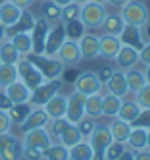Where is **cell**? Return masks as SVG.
<instances>
[{
    "mask_svg": "<svg viewBox=\"0 0 150 160\" xmlns=\"http://www.w3.org/2000/svg\"><path fill=\"white\" fill-rule=\"evenodd\" d=\"M123 27H125V21L121 19L119 12H108V16L104 18L102 25H100L104 35H114V37H119Z\"/></svg>",
    "mask_w": 150,
    "mask_h": 160,
    "instance_id": "obj_23",
    "label": "cell"
},
{
    "mask_svg": "<svg viewBox=\"0 0 150 160\" xmlns=\"http://www.w3.org/2000/svg\"><path fill=\"white\" fill-rule=\"evenodd\" d=\"M141 35H143L144 42H150V19L146 21L144 25H141Z\"/></svg>",
    "mask_w": 150,
    "mask_h": 160,
    "instance_id": "obj_52",
    "label": "cell"
},
{
    "mask_svg": "<svg viewBox=\"0 0 150 160\" xmlns=\"http://www.w3.org/2000/svg\"><path fill=\"white\" fill-rule=\"evenodd\" d=\"M121 102H123V98L115 97V95H110V93L104 91L102 93V116L115 118L118 112H119V108H121Z\"/></svg>",
    "mask_w": 150,
    "mask_h": 160,
    "instance_id": "obj_26",
    "label": "cell"
},
{
    "mask_svg": "<svg viewBox=\"0 0 150 160\" xmlns=\"http://www.w3.org/2000/svg\"><path fill=\"white\" fill-rule=\"evenodd\" d=\"M92 2H98V4H106V0H92Z\"/></svg>",
    "mask_w": 150,
    "mask_h": 160,
    "instance_id": "obj_60",
    "label": "cell"
},
{
    "mask_svg": "<svg viewBox=\"0 0 150 160\" xmlns=\"http://www.w3.org/2000/svg\"><path fill=\"white\" fill-rule=\"evenodd\" d=\"M44 112L48 114L50 120H56V118H65V108H67V97L62 95V93H56L46 104L42 106Z\"/></svg>",
    "mask_w": 150,
    "mask_h": 160,
    "instance_id": "obj_19",
    "label": "cell"
},
{
    "mask_svg": "<svg viewBox=\"0 0 150 160\" xmlns=\"http://www.w3.org/2000/svg\"><path fill=\"white\" fill-rule=\"evenodd\" d=\"M85 95L73 89V93L67 97V108H65V120L69 123H77L85 116Z\"/></svg>",
    "mask_w": 150,
    "mask_h": 160,
    "instance_id": "obj_12",
    "label": "cell"
},
{
    "mask_svg": "<svg viewBox=\"0 0 150 160\" xmlns=\"http://www.w3.org/2000/svg\"><path fill=\"white\" fill-rule=\"evenodd\" d=\"M8 41L14 44V48L19 52V56H27L33 50V42H31V35H29V33H17V35L8 37Z\"/></svg>",
    "mask_w": 150,
    "mask_h": 160,
    "instance_id": "obj_33",
    "label": "cell"
},
{
    "mask_svg": "<svg viewBox=\"0 0 150 160\" xmlns=\"http://www.w3.org/2000/svg\"><path fill=\"white\" fill-rule=\"evenodd\" d=\"M114 62H115V68H118V70L127 72V70L137 68L138 64H141V56H138V50L137 48L127 47V44H121V48H119L118 54H115Z\"/></svg>",
    "mask_w": 150,
    "mask_h": 160,
    "instance_id": "obj_14",
    "label": "cell"
},
{
    "mask_svg": "<svg viewBox=\"0 0 150 160\" xmlns=\"http://www.w3.org/2000/svg\"><path fill=\"white\" fill-rule=\"evenodd\" d=\"M108 128H110V133H112V139L125 145V141H127V137H129L133 125L123 122V120H119V118H115V120H112L108 123Z\"/></svg>",
    "mask_w": 150,
    "mask_h": 160,
    "instance_id": "obj_25",
    "label": "cell"
},
{
    "mask_svg": "<svg viewBox=\"0 0 150 160\" xmlns=\"http://www.w3.org/2000/svg\"><path fill=\"white\" fill-rule=\"evenodd\" d=\"M143 73H144V79H146V85H150V64H144Z\"/></svg>",
    "mask_w": 150,
    "mask_h": 160,
    "instance_id": "obj_55",
    "label": "cell"
},
{
    "mask_svg": "<svg viewBox=\"0 0 150 160\" xmlns=\"http://www.w3.org/2000/svg\"><path fill=\"white\" fill-rule=\"evenodd\" d=\"M108 16V8L106 4H98V2H87L81 6V14L79 19L85 25V29H100L104 18Z\"/></svg>",
    "mask_w": 150,
    "mask_h": 160,
    "instance_id": "obj_3",
    "label": "cell"
},
{
    "mask_svg": "<svg viewBox=\"0 0 150 160\" xmlns=\"http://www.w3.org/2000/svg\"><path fill=\"white\" fill-rule=\"evenodd\" d=\"M87 141L90 143L92 151H94V158L92 160H104V151H106V148L110 147V143L114 141L108 123H98L96 122L94 129H92V133H90V137Z\"/></svg>",
    "mask_w": 150,
    "mask_h": 160,
    "instance_id": "obj_5",
    "label": "cell"
},
{
    "mask_svg": "<svg viewBox=\"0 0 150 160\" xmlns=\"http://www.w3.org/2000/svg\"><path fill=\"white\" fill-rule=\"evenodd\" d=\"M141 106L137 104V102L131 98V100H125L123 98V102H121V108H119V112H118V116L115 118H119V120H123V122H127V123H135V120L138 118V114H141Z\"/></svg>",
    "mask_w": 150,
    "mask_h": 160,
    "instance_id": "obj_28",
    "label": "cell"
},
{
    "mask_svg": "<svg viewBox=\"0 0 150 160\" xmlns=\"http://www.w3.org/2000/svg\"><path fill=\"white\" fill-rule=\"evenodd\" d=\"M23 143L19 137L8 133H0V160H21Z\"/></svg>",
    "mask_w": 150,
    "mask_h": 160,
    "instance_id": "obj_7",
    "label": "cell"
},
{
    "mask_svg": "<svg viewBox=\"0 0 150 160\" xmlns=\"http://www.w3.org/2000/svg\"><path fill=\"white\" fill-rule=\"evenodd\" d=\"M125 2H127V0H106V4L112 6V8H115V10H119Z\"/></svg>",
    "mask_w": 150,
    "mask_h": 160,
    "instance_id": "obj_53",
    "label": "cell"
},
{
    "mask_svg": "<svg viewBox=\"0 0 150 160\" xmlns=\"http://www.w3.org/2000/svg\"><path fill=\"white\" fill-rule=\"evenodd\" d=\"M121 48V41L119 37H114V35H102L98 37V58H104V60H114L115 54L119 52Z\"/></svg>",
    "mask_w": 150,
    "mask_h": 160,
    "instance_id": "obj_16",
    "label": "cell"
},
{
    "mask_svg": "<svg viewBox=\"0 0 150 160\" xmlns=\"http://www.w3.org/2000/svg\"><path fill=\"white\" fill-rule=\"evenodd\" d=\"M141 56V64H150V42H144V47L138 50Z\"/></svg>",
    "mask_w": 150,
    "mask_h": 160,
    "instance_id": "obj_48",
    "label": "cell"
},
{
    "mask_svg": "<svg viewBox=\"0 0 150 160\" xmlns=\"http://www.w3.org/2000/svg\"><path fill=\"white\" fill-rule=\"evenodd\" d=\"M25 58L42 73V77L48 79H62L65 73V66L56 58V56H46V54H33L29 52Z\"/></svg>",
    "mask_w": 150,
    "mask_h": 160,
    "instance_id": "obj_1",
    "label": "cell"
},
{
    "mask_svg": "<svg viewBox=\"0 0 150 160\" xmlns=\"http://www.w3.org/2000/svg\"><path fill=\"white\" fill-rule=\"evenodd\" d=\"M50 31V23L44 21L41 16L35 19V25L31 29V42H33V54H44V41H46V35Z\"/></svg>",
    "mask_w": 150,
    "mask_h": 160,
    "instance_id": "obj_13",
    "label": "cell"
},
{
    "mask_svg": "<svg viewBox=\"0 0 150 160\" xmlns=\"http://www.w3.org/2000/svg\"><path fill=\"white\" fill-rule=\"evenodd\" d=\"M64 23V21H62ZM65 29V37L71 39V41H79L81 37L85 35V25L81 23V19H71V21H65L64 23Z\"/></svg>",
    "mask_w": 150,
    "mask_h": 160,
    "instance_id": "obj_39",
    "label": "cell"
},
{
    "mask_svg": "<svg viewBox=\"0 0 150 160\" xmlns=\"http://www.w3.org/2000/svg\"><path fill=\"white\" fill-rule=\"evenodd\" d=\"M119 16L125 21V25L141 27L150 19V10L146 8L144 2H141V0H127V2L119 8Z\"/></svg>",
    "mask_w": 150,
    "mask_h": 160,
    "instance_id": "obj_2",
    "label": "cell"
},
{
    "mask_svg": "<svg viewBox=\"0 0 150 160\" xmlns=\"http://www.w3.org/2000/svg\"><path fill=\"white\" fill-rule=\"evenodd\" d=\"M16 70H17V79L19 81H23L31 91L33 89H37L39 85H42L46 79L42 77V73L35 68L25 56H21V58L17 60V64H16Z\"/></svg>",
    "mask_w": 150,
    "mask_h": 160,
    "instance_id": "obj_6",
    "label": "cell"
},
{
    "mask_svg": "<svg viewBox=\"0 0 150 160\" xmlns=\"http://www.w3.org/2000/svg\"><path fill=\"white\" fill-rule=\"evenodd\" d=\"M119 41H121V44L133 47L137 50H141L144 47V41H143V35H141V27H135V25H125L123 31L119 33Z\"/></svg>",
    "mask_w": 150,
    "mask_h": 160,
    "instance_id": "obj_22",
    "label": "cell"
},
{
    "mask_svg": "<svg viewBox=\"0 0 150 160\" xmlns=\"http://www.w3.org/2000/svg\"><path fill=\"white\" fill-rule=\"evenodd\" d=\"M25 160H42V151L39 148H23V156Z\"/></svg>",
    "mask_w": 150,
    "mask_h": 160,
    "instance_id": "obj_47",
    "label": "cell"
},
{
    "mask_svg": "<svg viewBox=\"0 0 150 160\" xmlns=\"http://www.w3.org/2000/svg\"><path fill=\"white\" fill-rule=\"evenodd\" d=\"M62 85H64L62 79H48V81H44L42 85H39L37 89L31 91L29 104H31L33 108H42L56 93H60Z\"/></svg>",
    "mask_w": 150,
    "mask_h": 160,
    "instance_id": "obj_4",
    "label": "cell"
},
{
    "mask_svg": "<svg viewBox=\"0 0 150 160\" xmlns=\"http://www.w3.org/2000/svg\"><path fill=\"white\" fill-rule=\"evenodd\" d=\"M42 160H69V148L58 141H52L50 147L42 152Z\"/></svg>",
    "mask_w": 150,
    "mask_h": 160,
    "instance_id": "obj_35",
    "label": "cell"
},
{
    "mask_svg": "<svg viewBox=\"0 0 150 160\" xmlns=\"http://www.w3.org/2000/svg\"><path fill=\"white\" fill-rule=\"evenodd\" d=\"M52 2H56V4L60 6V8H64V6H67V4H71L73 0H52Z\"/></svg>",
    "mask_w": 150,
    "mask_h": 160,
    "instance_id": "obj_56",
    "label": "cell"
},
{
    "mask_svg": "<svg viewBox=\"0 0 150 160\" xmlns=\"http://www.w3.org/2000/svg\"><path fill=\"white\" fill-rule=\"evenodd\" d=\"M75 4H79V6H83V4H87V2H90V0H73Z\"/></svg>",
    "mask_w": 150,
    "mask_h": 160,
    "instance_id": "obj_59",
    "label": "cell"
},
{
    "mask_svg": "<svg viewBox=\"0 0 150 160\" xmlns=\"http://www.w3.org/2000/svg\"><path fill=\"white\" fill-rule=\"evenodd\" d=\"M75 125H77L81 137H83V139H89L90 133H92V129H94V125H96V120H92V118H89V116H83Z\"/></svg>",
    "mask_w": 150,
    "mask_h": 160,
    "instance_id": "obj_40",
    "label": "cell"
},
{
    "mask_svg": "<svg viewBox=\"0 0 150 160\" xmlns=\"http://www.w3.org/2000/svg\"><path fill=\"white\" fill-rule=\"evenodd\" d=\"M19 58H21L19 52L14 48V44L8 39H4L0 42V64H17Z\"/></svg>",
    "mask_w": 150,
    "mask_h": 160,
    "instance_id": "obj_37",
    "label": "cell"
},
{
    "mask_svg": "<svg viewBox=\"0 0 150 160\" xmlns=\"http://www.w3.org/2000/svg\"><path fill=\"white\" fill-rule=\"evenodd\" d=\"M52 141L54 139L50 137V133H48V129H46V128L31 129L27 133H23V139H21L23 148H39V151H42V152L50 147Z\"/></svg>",
    "mask_w": 150,
    "mask_h": 160,
    "instance_id": "obj_9",
    "label": "cell"
},
{
    "mask_svg": "<svg viewBox=\"0 0 150 160\" xmlns=\"http://www.w3.org/2000/svg\"><path fill=\"white\" fill-rule=\"evenodd\" d=\"M2 2H6V0H0V4H2Z\"/></svg>",
    "mask_w": 150,
    "mask_h": 160,
    "instance_id": "obj_61",
    "label": "cell"
},
{
    "mask_svg": "<svg viewBox=\"0 0 150 160\" xmlns=\"http://www.w3.org/2000/svg\"><path fill=\"white\" fill-rule=\"evenodd\" d=\"M85 116H89L92 120L102 118V93L89 95L85 98Z\"/></svg>",
    "mask_w": 150,
    "mask_h": 160,
    "instance_id": "obj_32",
    "label": "cell"
},
{
    "mask_svg": "<svg viewBox=\"0 0 150 160\" xmlns=\"http://www.w3.org/2000/svg\"><path fill=\"white\" fill-rule=\"evenodd\" d=\"M6 39V27L2 25V23H0V42H2Z\"/></svg>",
    "mask_w": 150,
    "mask_h": 160,
    "instance_id": "obj_57",
    "label": "cell"
},
{
    "mask_svg": "<svg viewBox=\"0 0 150 160\" xmlns=\"http://www.w3.org/2000/svg\"><path fill=\"white\" fill-rule=\"evenodd\" d=\"M133 125H137V128H144V129H150V108H143Z\"/></svg>",
    "mask_w": 150,
    "mask_h": 160,
    "instance_id": "obj_44",
    "label": "cell"
},
{
    "mask_svg": "<svg viewBox=\"0 0 150 160\" xmlns=\"http://www.w3.org/2000/svg\"><path fill=\"white\" fill-rule=\"evenodd\" d=\"M146 148H148V151H150V129L146 131Z\"/></svg>",
    "mask_w": 150,
    "mask_h": 160,
    "instance_id": "obj_58",
    "label": "cell"
},
{
    "mask_svg": "<svg viewBox=\"0 0 150 160\" xmlns=\"http://www.w3.org/2000/svg\"><path fill=\"white\" fill-rule=\"evenodd\" d=\"M92 158H94V151H92V147L87 139L69 147V160H92Z\"/></svg>",
    "mask_w": 150,
    "mask_h": 160,
    "instance_id": "obj_30",
    "label": "cell"
},
{
    "mask_svg": "<svg viewBox=\"0 0 150 160\" xmlns=\"http://www.w3.org/2000/svg\"><path fill=\"white\" fill-rule=\"evenodd\" d=\"M56 58L60 60L65 68H75L81 60H83L81 50H79V42L71 41V39H65L64 44L60 47V50L56 52Z\"/></svg>",
    "mask_w": 150,
    "mask_h": 160,
    "instance_id": "obj_10",
    "label": "cell"
},
{
    "mask_svg": "<svg viewBox=\"0 0 150 160\" xmlns=\"http://www.w3.org/2000/svg\"><path fill=\"white\" fill-rule=\"evenodd\" d=\"M65 29H64V23H54L50 25V31L46 35V41H44V54L46 56H56V52L60 50V47L65 41Z\"/></svg>",
    "mask_w": 150,
    "mask_h": 160,
    "instance_id": "obj_11",
    "label": "cell"
},
{
    "mask_svg": "<svg viewBox=\"0 0 150 160\" xmlns=\"http://www.w3.org/2000/svg\"><path fill=\"white\" fill-rule=\"evenodd\" d=\"M21 12H23V10H19L17 6H14L12 2L6 0V2L0 4V23H2L4 27H12L19 19Z\"/></svg>",
    "mask_w": 150,
    "mask_h": 160,
    "instance_id": "obj_24",
    "label": "cell"
},
{
    "mask_svg": "<svg viewBox=\"0 0 150 160\" xmlns=\"http://www.w3.org/2000/svg\"><path fill=\"white\" fill-rule=\"evenodd\" d=\"M79 14H81V6L71 2L62 8V21L65 23V21H71V19H79Z\"/></svg>",
    "mask_w": 150,
    "mask_h": 160,
    "instance_id": "obj_42",
    "label": "cell"
},
{
    "mask_svg": "<svg viewBox=\"0 0 150 160\" xmlns=\"http://www.w3.org/2000/svg\"><path fill=\"white\" fill-rule=\"evenodd\" d=\"M133 100H135L141 108H150V85H144L141 91H137Z\"/></svg>",
    "mask_w": 150,
    "mask_h": 160,
    "instance_id": "obj_43",
    "label": "cell"
},
{
    "mask_svg": "<svg viewBox=\"0 0 150 160\" xmlns=\"http://www.w3.org/2000/svg\"><path fill=\"white\" fill-rule=\"evenodd\" d=\"M125 81H127V89H129V93H133V95L146 85V79H144L143 70H137V68H131V70L125 72Z\"/></svg>",
    "mask_w": 150,
    "mask_h": 160,
    "instance_id": "obj_31",
    "label": "cell"
},
{
    "mask_svg": "<svg viewBox=\"0 0 150 160\" xmlns=\"http://www.w3.org/2000/svg\"><path fill=\"white\" fill-rule=\"evenodd\" d=\"M146 131L144 128H137L133 125L131 128V133L125 141V147L131 148V151H141V148H146Z\"/></svg>",
    "mask_w": 150,
    "mask_h": 160,
    "instance_id": "obj_29",
    "label": "cell"
},
{
    "mask_svg": "<svg viewBox=\"0 0 150 160\" xmlns=\"http://www.w3.org/2000/svg\"><path fill=\"white\" fill-rule=\"evenodd\" d=\"M31 110H33V106L29 104V102H23V104H12L6 112H8V116H10L12 123L21 125L23 122H25V118L29 116Z\"/></svg>",
    "mask_w": 150,
    "mask_h": 160,
    "instance_id": "obj_34",
    "label": "cell"
},
{
    "mask_svg": "<svg viewBox=\"0 0 150 160\" xmlns=\"http://www.w3.org/2000/svg\"><path fill=\"white\" fill-rule=\"evenodd\" d=\"M50 122L48 114L44 112V108H33L29 112V116L25 118V122H23L19 128H21V133H27L31 129H41V128H46Z\"/></svg>",
    "mask_w": 150,
    "mask_h": 160,
    "instance_id": "obj_17",
    "label": "cell"
},
{
    "mask_svg": "<svg viewBox=\"0 0 150 160\" xmlns=\"http://www.w3.org/2000/svg\"><path fill=\"white\" fill-rule=\"evenodd\" d=\"M10 106H12V100L8 98L6 91H4V89H0V110H8Z\"/></svg>",
    "mask_w": 150,
    "mask_h": 160,
    "instance_id": "obj_50",
    "label": "cell"
},
{
    "mask_svg": "<svg viewBox=\"0 0 150 160\" xmlns=\"http://www.w3.org/2000/svg\"><path fill=\"white\" fill-rule=\"evenodd\" d=\"M114 70H115V66H112V64H104L100 70H98V72H94V73H96V77H98V81L104 85V83H106L108 79H110V75L114 73Z\"/></svg>",
    "mask_w": 150,
    "mask_h": 160,
    "instance_id": "obj_45",
    "label": "cell"
},
{
    "mask_svg": "<svg viewBox=\"0 0 150 160\" xmlns=\"http://www.w3.org/2000/svg\"><path fill=\"white\" fill-rule=\"evenodd\" d=\"M8 2H12L14 6H17L19 10H31V6L37 2V0H8Z\"/></svg>",
    "mask_w": 150,
    "mask_h": 160,
    "instance_id": "obj_49",
    "label": "cell"
},
{
    "mask_svg": "<svg viewBox=\"0 0 150 160\" xmlns=\"http://www.w3.org/2000/svg\"><path fill=\"white\" fill-rule=\"evenodd\" d=\"M58 143H62L64 147H73V145H77L79 141H83V137H81V133H79V129H77V125L75 123H69L67 128L64 129V133L56 139Z\"/></svg>",
    "mask_w": 150,
    "mask_h": 160,
    "instance_id": "obj_36",
    "label": "cell"
},
{
    "mask_svg": "<svg viewBox=\"0 0 150 160\" xmlns=\"http://www.w3.org/2000/svg\"><path fill=\"white\" fill-rule=\"evenodd\" d=\"M79 50L83 60H96L98 58V37L92 33H85L79 41Z\"/></svg>",
    "mask_w": 150,
    "mask_h": 160,
    "instance_id": "obj_20",
    "label": "cell"
},
{
    "mask_svg": "<svg viewBox=\"0 0 150 160\" xmlns=\"http://www.w3.org/2000/svg\"><path fill=\"white\" fill-rule=\"evenodd\" d=\"M73 89L79 91L81 95H96V93H102L104 91V85L98 81V77L94 72H81L75 79V83H73Z\"/></svg>",
    "mask_w": 150,
    "mask_h": 160,
    "instance_id": "obj_8",
    "label": "cell"
},
{
    "mask_svg": "<svg viewBox=\"0 0 150 160\" xmlns=\"http://www.w3.org/2000/svg\"><path fill=\"white\" fill-rule=\"evenodd\" d=\"M4 91H6L8 98L12 100V104H23V102H29L31 89L23 83V81H19V79H16L14 83H10Z\"/></svg>",
    "mask_w": 150,
    "mask_h": 160,
    "instance_id": "obj_18",
    "label": "cell"
},
{
    "mask_svg": "<svg viewBox=\"0 0 150 160\" xmlns=\"http://www.w3.org/2000/svg\"><path fill=\"white\" fill-rule=\"evenodd\" d=\"M118 160H133V151H131V148H125L123 154H121Z\"/></svg>",
    "mask_w": 150,
    "mask_h": 160,
    "instance_id": "obj_54",
    "label": "cell"
},
{
    "mask_svg": "<svg viewBox=\"0 0 150 160\" xmlns=\"http://www.w3.org/2000/svg\"><path fill=\"white\" fill-rule=\"evenodd\" d=\"M16 79H17L16 64H0V89H6Z\"/></svg>",
    "mask_w": 150,
    "mask_h": 160,
    "instance_id": "obj_38",
    "label": "cell"
},
{
    "mask_svg": "<svg viewBox=\"0 0 150 160\" xmlns=\"http://www.w3.org/2000/svg\"><path fill=\"white\" fill-rule=\"evenodd\" d=\"M12 125H14V123H12L8 112L6 110H0V133H8L12 129Z\"/></svg>",
    "mask_w": 150,
    "mask_h": 160,
    "instance_id": "obj_46",
    "label": "cell"
},
{
    "mask_svg": "<svg viewBox=\"0 0 150 160\" xmlns=\"http://www.w3.org/2000/svg\"><path fill=\"white\" fill-rule=\"evenodd\" d=\"M41 2H42V0H41Z\"/></svg>",
    "mask_w": 150,
    "mask_h": 160,
    "instance_id": "obj_62",
    "label": "cell"
},
{
    "mask_svg": "<svg viewBox=\"0 0 150 160\" xmlns=\"http://www.w3.org/2000/svg\"><path fill=\"white\" fill-rule=\"evenodd\" d=\"M125 145L123 143H118V141H112L110 143V147L104 151V160H118L121 154H123V151H125Z\"/></svg>",
    "mask_w": 150,
    "mask_h": 160,
    "instance_id": "obj_41",
    "label": "cell"
},
{
    "mask_svg": "<svg viewBox=\"0 0 150 160\" xmlns=\"http://www.w3.org/2000/svg\"><path fill=\"white\" fill-rule=\"evenodd\" d=\"M104 91L110 95H115L119 98H125L129 95V89H127V81H125V72L123 70H118L115 68L114 73L110 75V79L104 83Z\"/></svg>",
    "mask_w": 150,
    "mask_h": 160,
    "instance_id": "obj_15",
    "label": "cell"
},
{
    "mask_svg": "<svg viewBox=\"0 0 150 160\" xmlns=\"http://www.w3.org/2000/svg\"><path fill=\"white\" fill-rule=\"evenodd\" d=\"M133 160H150V151H148V148L133 151Z\"/></svg>",
    "mask_w": 150,
    "mask_h": 160,
    "instance_id": "obj_51",
    "label": "cell"
},
{
    "mask_svg": "<svg viewBox=\"0 0 150 160\" xmlns=\"http://www.w3.org/2000/svg\"><path fill=\"white\" fill-rule=\"evenodd\" d=\"M41 18H42L44 21H48L50 25L60 23V21H62V8L58 6L56 2H52V0H42Z\"/></svg>",
    "mask_w": 150,
    "mask_h": 160,
    "instance_id": "obj_27",
    "label": "cell"
},
{
    "mask_svg": "<svg viewBox=\"0 0 150 160\" xmlns=\"http://www.w3.org/2000/svg\"><path fill=\"white\" fill-rule=\"evenodd\" d=\"M35 19H37V18H35L29 10H23L16 23L12 27H6V39L12 37V35H17V33H31V29L35 25Z\"/></svg>",
    "mask_w": 150,
    "mask_h": 160,
    "instance_id": "obj_21",
    "label": "cell"
}]
</instances>
